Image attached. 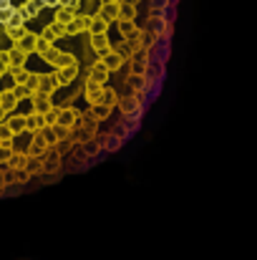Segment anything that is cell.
<instances>
[{
	"mask_svg": "<svg viewBox=\"0 0 257 260\" xmlns=\"http://www.w3.org/2000/svg\"><path fill=\"white\" fill-rule=\"evenodd\" d=\"M53 134H51V129H43V132H38V134H33V139H30V144H28V152H25V157H46L51 149H53Z\"/></svg>",
	"mask_w": 257,
	"mask_h": 260,
	"instance_id": "obj_1",
	"label": "cell"
},
{
	"mask_svg": "<svg viewBox=\"0 0 257 260\" xmlns=\"http://www.w3.org/2000/svg\"><path fill=\"white\" fill-rule=\"evenodd\" d=\"M116 106L121 109V114H124L126 119H131V116H141V99L134 96V93H129V96H119V104H116Z\"/></svg>",
	"mask_w": 257,
	"mask_h": 260,
	"instance_id": "obj_2",
	"label": "cell"
},
{
	"mask_svg": "<svg viewBox=\"0 0 257 260\" xmlns=\"http://www.w3.org/2000/svg\"><path fill=\"white\" fill-rule=\"evenodd\" d=\"M144 30H149L152 36H164V38H169L171 36V25L162 18V15H149V23H146V28Z\"/></svg>",
	"mask_w": 257,
	"mask_h": 260,
	"instance_id": "obj_3",
	"label": "cell"
},
{
	"mask_svg": "<svg viewBox=\"0 0 257 260\" xmlns=\"http://www.w3.org/2000/svg\"><path fill=\"white\" fill-rule=\"evenodd\" d=\"M79 116H81V111L79 109H74V106H61V111H58V126H66V129H71L74 132V126L79 124Z\"/></svg>",
	"mask_w": 257,
	"mask_h": 260,
	"instance_id": "obj_4",
	"label": "cell"
},
{
	"mask_svg": "<svg viewBox=\"0 0 257 260\" xmlns=\"http://www.w3.org/2000/svg\"><path fill=\"white\" fill-rule=\"evenodd\" d=\"M111 51H114L121 61H131V56H134L136 51H141V46H139V41H121V43L111 46Z\"/></svg>",
	"mask_w": 257,
	"mask_h": 260,
	"instance_id": "obj_5",
	"label": "cell"
},
{
	"mask_svg": "<svg viewBox=\"0 0 257 260\" xmlns=\"http://www.w3.org/2000/svg\"><path fill=\"white\" fill-rule=\"evenodd\" d=\"M53 76H56V84H58V88H61V86H71V84L79 79V66L58 69V71H53Z\"/></svg>",
	"mask_w": 257,
	"mask_h": 260,
	"instance_id": "obj_6",
	"label": "cell"
},
{
	"mask_svg": "<svg viewBox=\"0 0 257 260\" xmlns=\"http://www.w3.org/2000/svg\"><path fill=\"white\" fill-rule=\"evenodd\" d=\"M15 10L20 13V18H23V20H30V18H38V15H41L43 5H41V0H25V3H23V5H18Z\"/></svg>",
	"mask_w": 257,
	"mask_h": 260,
	"instance_id": "obj_7",
	"label": "cell"
},
{
	"mask_svg": "<svg viewBox=\"0 0 257 260\" xmlns=\"http://www.w3.org/2000/svg\"><path fill=\"white\" fill-rule=\"evenodd\" d=\"M84 96H86V101H88V106H101V99H103V86H98V84H93V81H86Z\"/></svg>",
	"mask_w": 257,
	"mask_h": 260,
	"instance_id": "obj_8",
	"label": "cell"
},
{
	"mask_svg": "<svg viewBox=\"0 0 257 260\" xmlns=\"http://www.w3.org/2000/svg\"><path fill=\"white\" fill-rule=\"evenodd\" d=\"M88 23H91V15H76L68 25H66V36H81V33H86L88 30Z\"/></svg>",
	"mask_w": 257,
	"mask_h": 260,
	"instance_id": "obj_9",
	"label": "cell"
},
{
	"mask_svg": "<svg viewBox=\"0 0 257 260\" xmlns=\"http://www.w3.org/2000/svg\"><path fill=\"white\" fill-rule=\"evenodd\" d=\"M56 88H58V84H56V76H53V74H38V86H35L38 93H43V96H53Z\"/></svg>",
	"mask_w": 257,
	"mask_h": 260,
	"instance_id": "obj_10",
	"label": "cell"
},
{
	"mask_svg": "<svg viewBox=\"0 0 257 260\" xmlns=\"http://www.w3.org/2000/svg\"><path fill=\"white\" fill-rule=\"evenodd\" d=\"M30 104H33V114H48V111L56 106V104L51 101V96H43V93H38V91L30 96Z\"/></svg>",
	"mask_w": 257,
	"mask_h": 260,
	"instance_id": "obj_11",
	"label": "cell"
},
{
	"mask_svg": "<svg viewBox=\"0 0 257 260\" xmlns=\"http://www.w3.org/2000/svg\"><path fill=\"white\" fill-rule=\"evenodd\" d=\"M3 124L13 132V137L25 134V116H23V114H8V119H5Z\"/></svg>",
	"mask_w": 257,
	"mask_h": 260,
	"instance_id": "obj_12",
	"label": "cell"
},
{
	"mask_svg": "<svg viewBox=\"0 0 257 260\" xmlns=\"http://www.w3.org/2000/svg\"><path fill=\"white\" fill-rule=\"evenodd\" d=\"M88 81H93V84H98V86H106V81H108V71L103 69L101 61H96V63L88 69Z\"/></svg>",
	"mask_w": 257,
	"mask_h": 260,
	"instance_id": "obj_13",
	"label": "cell"
},
{
	"mask_svg": "<svg viewBox=\"0 0 257 260\" xmlns=\"http://www.w3.org/2000/svg\"><path fill=\"white\" fill-rule=\"evenodd\" d=\"M43 129H48L46 126V119H43V114H28L25 116V132H30V134H38V132H43Z\"/></svg>",
	"mask_w": 257,
	"mask_h": 260,
	"instance_id": "obj_14",
	"label": "cell"
},
{
	"mask_svg": "<svg viewBox=\"0 0 257 260\" xmlns=\"http://www.w3.org/2000/svg\"><path fill=\"white\" fill-rule=\"evenodd\" d=\"M91 48L98 53V58L101 56H106L108 51H111V41H108V33L106 36H91Z\"/></svg>",
	"mask_w": 257,
	"mask_h": 260,
	"instance_id": "obj_15",
	"label": "cell"
},
{
	"mask_svg": "<svg viewBox=\"0 0 257 260\" xmlns=\"http://www.w3.org/2000/svg\"><path fill=\"white\" fill-rule=\"evenodd\" d=\"M134 20H136V5L119 3V18H116V23H134Z\"/></svg>",
	"mask_w": 257,
	"mask_h": 260,
	"instance_id": "obj_16",
	"label": "cell"
},
{
	"mask_svg": "<svg viewBox=\"0 0 257 260\" xmlns=\"http://www.w3.org/2000/svg\"><path fill=\"white\" fill-rule=\"evenodd\" d=\"M88 36H106L108 33V23L106 20H101L98 15H91V23H88V30H86Z\"/></svg>",
	"mask_w": 257,
	"mask_h": 260,
	"instance_id": "obj_17",
	"label": "cell"
},
{
	"mask_svg": "<svg viewBox=\"0 0 257 260\" xmlns=\"http://www.w3.org/2000/svg\"><path fill=\"white\" fill-rule=\"evenodd\" d=\"M15 106H18V101H15V96H13V88L0 91V109H3L5 114H13Z\"/></svg>",
	"mask_w": 257,
	"mask_h": 260,
	"instance_id": "obj_18",
	"label": "cell"
},
{
	"mask_svg": "<svg viewBox=\"0 0 257 260\" xmlns=\"http://www.w3.org/2000/svg\"><path fill=\"white\" fill-rule=\"evenodd\" d=\"M98 61L103 63V69H106L108 74H111V71H119V69L124 66V61H121V58H119V56H116L114 51H108V53H106V56H101Z\"/></svg>",
	"mask_w": 257,
	"mask_h": 260,
	"instance_id": "obj_19",
	"label": "cell"
},
{
	"mask_svg": "<svg viewBox=\"0 0 257 260\" xmlns=\"http://www.w3.org/2000/svg\"><path fill=\"white\" fill-rule=\"evenodd\" d=\"M96 15H98L101 20H106V23H116V18H119V5H101Z\"/></svg>",
	"mask_w": 257,
	"mask_h": 260,
	"instance_id": "obj_20",
	"label": "cell"
},
{
	"mask_svg": "<svg viewBox=\"0 0 257 260\" xmlns=\"http://www.w3.org/2000/svg\"><path fill=\"white\" fill-rule=\"evenodd\" d=\"M8 74H10V79H13V86H25V81H28V76H30V71H28L25 66H20V69H8Z\"/></svg>",
	"mask_w": 257,
	"mask_h": 260,
	"instance_id": "obj_21",
	"label": "cell"
},
{
	"mask_svg": "<svg viewBox=\"0 0 257 260\" xmlns=\"http://www.w3.org/2000/svg\"><path fill=\"white\" fill-rule=\"evenodd\" d=\"M124 144V137H116V134H106L101 139V149H108V152H119Z\"/></svg>",
	"mask_w": 257,
	"mask_h": 260,
	"instance_id": "obj_22",
	"label": "cell"
},
{
	"mask_svg": "<svg viewBox=\"0 0 257 260\" xmlns=\"http://www.w3.org/2000/svg\"><path fill=\"white\" fill-rule=\"evenodd\" d=\"M33 46H35V33H25V36L15 43V48H18V51H23L25 56H30V53H33Z\"/></svg>",
	"mask_w": 257,
	"mask_h": 260,
	"instance_id": "obj_23",
	"label": "cell"
},
{
	"mask_svg": "<svg viewBox=\"0 0 257 260\" xmlns=\"http://www.w3.org/2000/svg\"><path fill=\"white\" fill-rule=\"evenodd\" d=\"M8 56H10V69H20V66H25V61H28V56H25L23 51H18L15 46L8 48Z\"/></svg>",
	"mask_w": 257,
	"mask_h": 260,
	"instance_id": "obj_24",
	"label": "cell"
},
{
	"mask_svg": "<svg viewBox=\"0 0 257 260\" xmlns=\"http://www.w3.org/2000/svg\"><path fill=\"white\" fill-rule=\"evenodd\" d=\"M25 172L30 174V177L43 174V159L41 157H25Z\"/></svg>",
	"mask_w": 257,
	"mask_h": 260,
	"instance_id": "obj_25",
	"label": "cell"
},
{
	"mask_svg": "<svg viewBox=\"0 0 257 260\" xmlns=\"http://www.w3.org/2000/svg\"><path fill=\"white\" fill-rule=\"evenodd\" d=\"M76 15H79V13H74V10H66V8H56V20H53V23H58V25H63V28H66V25H68V23H71V20H74Z\"/></svg>",
	"mask_w": 257,
	"mask_h": 260,
	"instance_id": "obj_26",
	"label": "cell"
},
{
	"mask_svg": "<svg viewBox=\"0 0 257 260\" xmlns=\"http://www.w3.org/2000/svg\"><path fill=\"white\" fill-rule=\"evenodd\" d=\"M68 66H79V61H76V56H74V53L61 51V53H58V58H56V71H58V69H68Z\"/></svg>",
	"mask_w": 257,
	"mask_h": 260,
	"instance_id": "obj_27",
	"label": "cell"
},
{
	"mask_svg": "<svg viewBox=\"0 0 257 260\" xmlns=\"http://www.w3.org/2000/svg\"><path fill=\"white\" fill-rule=\"evenodd\" d=\"M126 86H131L134 91H136L134 96H139V99H141V91L146 88V76H131V74H129V79H126Z\"/></svg>",
	"mask_w": 257,
	"mask_h": 260,
	"instance_id": "obj_28",
	"label": "cell"
},
{
	"mask_svg": "<svg viewBox=\"0 0 257 260\" xmlns=\"http://www.w3.org/2000/svg\"><path fill=\"white\" fill-rule=\"evenodd\" d=\"M119 104V93L114 91V88L103 86V99H101V106H106V109H111L114 111V106Z\"/></svg>",
	"mask_w": 257,
	"mask_h": 260,
	"instance_id": "obj_29",
	"label": "cell"
},
{
	"mask_svg": "<svg viewBox=\"0 0 257 260\" xmlns=\"http://www.w3.org/2000/svg\"><path fill=\"white\" fill-rule=\"evenodd\" d=\"M8 170H25V152H13V157L8 159V165H5Z\"/></svg>",
	"mask_w": 257,
	"mask_h": 260,
	"instance_id": "obj_30",
	"label": "cell"
},
{
	"mask_svg": "<svg viewBox=\"0 0 257 260\" xmlns=\"http://www.w3.org/2000/svg\"><path fill=\"white\" fill-rule=\"evenodd\" d=\"M76 137V142L84 147L86 142H91V139H96V134L93 132H88V129H84V126H74V134H71V139Z\"/></svg>",
	"mask_w": 257,
	"mask_h": 260,
	"instance_id": "obj_31",
	"label": "cell"
},
{
	"mask_svg": "<svg viewBox=\"0 0 257 260\" xmlns=\"http://www.w3.org/2000/svg\"><path fill=\"white\" fill-rule=\"evenodd\" d=\"M25 33H28V28H25V25H18V28H10V25H5V36H8L13 43H18V41H20Z\"/></svg>",
	"mask_w": 257,
	"mask_h": 260,
	"instance_id": "obj_32",
	"label": "cell"
},
{
	"mask_svg": "<svg viewBox=\"0 0 257 260\" xmlns=\"http://www.w3.org/2000/svg\"><path fill=\"white\" fill-rule=\"evenodd\" d=\"M88 111H91V116H93L96 121H103V119L111 116V109H106V106H91Z\"/></svg>",
	"mask_w": 257,
	"mask_h": 260,
	"instance_id": "obj_33",
	"label": "cell"
},
{
	"mask_svg": "<svg viewBox=\"0 0 257 260\" xmlns=\"http://www.w3.org/2000/svg\"><path fill=\"white\" fill-rule=\"evenodd\" d=\"M51 46H53V43H48L46 38L35 36V46H33V53H35V56H43V53H46V51H48Z\"/></svg>",
	"mask_w": 257,
	"mask_h": 260,
	"instance_id": "obj_34",
	"label": "cell"
},
{
	"mask_svg": "<svg viewBox=\"0 0 257 260\" xmlns=\"http://www.w3.org/2000/svg\"><path fill=\"white\" fill-rule=\"evenodd\" d=\"M13 152H15V149H13V142H10V144H0V167L8 165V159L13 157Z\"/></svg>",
	"mask_w": 257,
	"mask_h": 260,
	"instance_id": "obj_35",
	"label": "cell"
},
{
	"mask_svg": "<svg viewBox=\"0 0 257 260\" xmlns=\"http://www.w3.org/2000/svg\"><path fill=\"white\" fill-rule=\"evenodd\" d=\"M13 96H15V101L20 104V101H25V99H30L33 96V91L25 86H13Z\"/></svg>",
	"mask_w": 257,
	"mask_h": 260,
	"instance_id": "obj_36",
	"label": "cell"
},
{
	"mask_svg": "<svg viewBox=\"0 0 257 260\" xmlns=\"http://www.w3.org/2000/svg\"><path fill=\"white\" fill-rule=\"evenodd\" d=\"M58 53H61V48H56V46H51V48H48V51H46V53H43L41 58H43L46 63H51V66H56V58H58Z\"/></svg>",
	"mask_w": 257,
	"mask_h": 260,
	"instance_id": "obj_37",
	"label": "cell"
},
{
	"mask_svg": "<svg viewBox=\"0 0 257 260\" xmlns=\"http://www.w3.org/2000/svg\"><path fill=\"white\" fill-rule=\"evenodd\" d=\"M58 111H61V106H53L48 114H43V119H46V126L51 129V126H56V121H58Z\"/></svg>",
	"mask_w": 257,
	"mask_h": 260,
	"instance_id": "obj_38",
	"label": "cell"
},
{
	"mask_svg": "<svg viewBox=\"0 0 257 260\" xmlns=\"http://www.w3.org/2000/svg\"><path fill=\"white\" fill-rule=\"evenodd\" d=\"M84 152L88 154V157L98 154V152H101V142H98V139H91V142H86V144H84Z\"/></svg>",
	"mask_w": 257,
	"mask_h": 260,
	"instance_id": "obj_39",
	"label": "cell"
},
{
	"mask_svg": "<svg viewBox=\"0 0 257 260\" xmlns=\"http://www.w3.org/2000/svg\"><path fill=\"white\" fill-rule=\"evenodd\" d=\"M81 5H84V0H58V8H66V10H74V13H79Z\"/></svg>",
	"mask_w": 257,
	"mask_h": 260,
	"instance_id": "obj_40",
	"label": "cell"
},
{
	"mask_svg": "<svg viewBox=\"0 0 257 260\" xmlns=\"http://www.w3.org/2000/svg\"><path fill=\"white\" fill-rule=\"evenodd\" d=\"M13 15H15V5H8V8H3V10H0V25H5V23H8Z\"/></svg>",
	"mask_w": 257,
	"mask_h": 260,
	"instance_id": "obj_41",
	"label": "cell"
},
{
	"mask_svg": "<svg viewBox=\"0 0 257 260\" xmlns=\"http://www.w3.org/2000/svg\"><path fill=\"white\" fill-rule=\"evenodd\" d=\"M10 172H13V170H10ZM13 177H15V182H18V184H28V182H30V174L25 172V170H15Z\"/></svg>",
	"mask_w": 257,
	"mask_h": 260,
	"instance_id": "obj_42",
	"label": "cell"
},
{
	"mask_svg": "<svg viewBox=\"0 0 257 260\" xmlns=\"http://www.w3.org/2000/svg\"><path fill=\"white\" fill-rule=\"evenodd\" d=\"M146 71H149V66H144V63H134V61H131V76H146Z\"/></svg>",
	"mask_w": 257,
	"mask_h": 260,
	"instance_id": "obj_43",
	"label": "cell"
},
{
	"mask_svg": "<svg viewBox=\"0 0 257 260\" xmlns=\"http://www.w3.org/2000/svg\"><path fill=\"white\" fill-rule=\"evenodd\" d=\"M5 25H10V28H18V25H25V20H23V18H20V13L15 10V15H13V18L5 23Z\"/></svg>",
	"mask_w": 257,
	"mask_h": 260,
	"instance_id": "obj_44",
	"label": "cell"
},
{
	"mask_svg": "<svg viewBox=\"0 0 257 260\" xmlns=\"http://www.w3.org/2000/svg\"><path fill=\"white\" fill-rule=\"evenodd\" d=\"M35 86H38V74H30L28 81H25V88H30V91L35 93Z\"/></svg>",
	"mask_w": 257,
	"mask_h": 260,
	"instance_id": "obj_45",
	"label": "cell"
},
{
	"mask_svg": "<svg viewBox=\"0 0 257 260\" xmlns=\"http://www.w3.org/2000/svg\"><path fill=\"white\" fill-rule=\"evenodd\" d=\"M0 66L10 69V56H8V51H0Z\"/></svg>",
	"mask_w": 257,
	"mask_h": 260,
	"instance_id": "obj_46",
	"label": "cell"
},
{
	"mask_svg": "<svg viewBox=\"0 0 257 260\" xmlns=\"http://www.w3.org/2000/svg\"><path fill=\"white\" fill-rule=\"evenodd\" d=\"M43 8H58V0H41Z\"/></svg>",
	"mask_w": 257,
	"mask_h": 260,
	"instance_id": "obj_47",
	"label": "cell"
},
{
	"mask_svg": "<svg viewBox=\"0 0 257 260\" xmlns=\"http://www.w3.org/2000/svg\"><path fill=\"white\" fill-rule=\"evenodd\" d=\"M121 0H101V5H119Z\"/></svg>",
	"mask_w": 257,
	"mask_h": 260,
	"instance_id": "obj_48",
	"label": "cell"
},
{
	"mask_svg": "<svg viewBox=\"0 0 257 260\" xmlns=\"http://www.w3.org/2000/svg\"><path fill=\"white\" fill-rule=\"evenodd\" d=\"M8 5H13V3H10V0H0V10H3V8H8Z\"/></svg>",
	"mask_w": 257,
	"mask_h": 260,
	"instance_id": "obj_49",
	"label": "cell"
},
{
	"mask_svg": "<svg viewBox=\"0 0 257 260\" xmlns=\"http://www.w3.org/2000/svg\"><path fill=\"white\" fill-rule=\"evenodd\" d=\"M5 119H8V114H5V111H3V109H0V124H3V121H5Z\"/></svg>",
	"mask_w": 257,
	"mask_h": 260,
	"instance_id": "obj_50",
	"label": "cell"
},
{
	"mask_svg": "<svg viewBox=\"0 0 257 260\" xmlns=\"http://www.w3.org/2000/svg\"><path fill=\"white\" fill-rule=\"evenodd\" d=\"M5 74H8V69H5V66H0V79H3Z\"/></svg>",
	"mask_w": 257,
	"mask_h": 260,
	"instance_id": "obj_51",
	"label": "cell"
}]
</instances>
